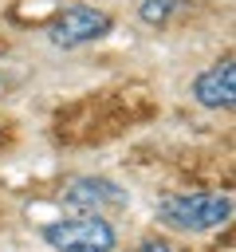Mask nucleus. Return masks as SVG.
Instances as JSON below:
<instances>
[{
	"label": "nucleus",
	"instance_id": "obj_1",
	"mask_svg": "<svg viewBox=\"0 0 236 252\" xmlns=\"http://www.w3.org/2000/svg\"><path fill=\"white\" fill-rule=\"evenodd\" d=\"M157 217L181 232H208V228L228 224L232 197H224V193H173L157 205Z\"/></svg>",
	"mask_w": 236,
	"mask_h": 252
},
{
	"label": "nucleus",
	"instance_id": "obj_2",
	"mask_svg": "<svg viewBox=\"0 0 236 252\" xmlns=\"http://www.w3.org/2000/svg\"><path fill=\"white\" fill-rule=\"evenodd\" d=\"M43 240L55 252H114V244H118L114 224L102 217H90V213L43 224Z\"/></svg>",
	"mask_w": 236,
	"mask_h": 252
},
{
	"label": "nucleus",
	"instance_id": "obj_3",
	"mask_svg": "<svg viewBox=\"0 0 236 252\" xmlns=\"http://www.w3.org/2000/svg\"><path fill=\"white\" fill-rule=\"evenodd\" d=\"M110 28H114L110 12L90 8V4H71V8H63V12H55V20L47 24V39H51L55 47L71 51V47H83V43L102 39Z\"/></svg>",
	"mask_w": 236,
	"mask_h": 252
},
{
	"label": "nucleus",
	"instance_id": "obj_4",
	"mask_svg": "<svg viewBox=\"0 0 236 252\" xmlns=\"http://www.w3.org/2000/svg\"><path fill=\"white\" fill-rule=\"evenodd\" d=\"M63 201H67V209H75V213H90V217H102V213H110V209H126V189L118 185V181H110V177H75V181H67V189H63Z\"/></svg>",
	"mask_w": 236,
	"mask_h": 252
},
{
	"label": "nucleus",
	"instance_id": "obj_5",
	"mask_svg": "<svg viewBox=\"0 0 236 252\" xmlns=\"http://www.w3.org/2000/svg\"><path fill=\"white\" fill-rule=\"evenodd\" d=\"M193 98L208 110H232V102H236V67H232V59L201 71L193 79Z\"/></svg>",
	"mask_w": 236,
	"mask_h": 252
},
{
	"label": "nucleus",
	"instance_id": "obj_6",
	"mask_svg": "<svg viewBox=\"0 0 236 252\" xmlns=\"http://www.w3.org/2000/svg\"><path fill=\"white\" fill-rule=\"evenodd\" d=\"M185 4H189V0H138V16H142V24L161 28V24H169L173 12H181Z\"/></svg>",
	"mask_w": 236,
	"mask_h": 252
},
{
	"label": "nucleus",
	"instance_id": "obj_7",
	"mask_svg": "<svg viewBox=\"0 0 236 252\" xmlns=\"http://www.w3.org/2000/svg\"><path fill=\"white\" fill-rule=\"evenodd\" d=\"M138 252H173V244L169 240H146V244H138Z\"/></svg>",
	"mask_w": 236,
	"mask_h": 252
}]
</instances>
